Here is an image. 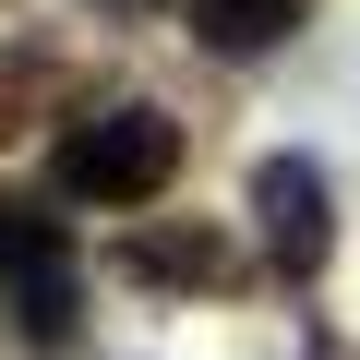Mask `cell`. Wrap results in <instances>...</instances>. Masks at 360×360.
<instances>
[{
	"label": "cell",
	"instance_id": "6",
	"mask_svg": "<svg viewBox=\"0 0 360 360\" xmlns=\"http://www.w3.org/2000/svg\"><path fill=\"white\" fill-rule=\"evenodd\" d=\"M49 264H60V217L25 205V193H0V288H13V276H49Z\"/></svg>",
	"mask_w": 360,
	"mask_h": 360
},
{
	"label": "cell",
	"instance_id": "1",
	"mask_svg": "<svg viewBox=\"0 0 360 360\" xmlns=\"http://www.w3.org/2000/svg\"><path fill=\"white\" fill-rule=\"evenodd\" d=\"M168 168H180L168 108H84L60 132V193L72 205H144V193H168Z\"/></svg>",
	"mask_w": 360,
	"mask_h": 360
},
{
	"label": "cell",
	"instance_id": "4",
	"mask_svg": "<svg viewBox=\"0 0 360 360\" xmlns=\"http://www.w3.org/2000/svg\"><path fill=\"white\" fill-rule=\"evenodd\" d=\"M0 336H13L25 360H72L84 348V288L49 264V276H13V312H0Z\"/></svg>",
	"mask_w": 360,
	"mask_h": 360
},
{
	"label": "cell",
	"instance_id": "5",
	"mask_svg": "<svg viewBox=\"0 0 360 360\" xmlns=\"http://www.w3.org/2000/svg\"><path fill=\"white\" fill-rule=\"evenodd\" d=\"M288 25H300V0H193V37L229 49V60H264Z\"/></svg>",
	"mask_w": 360,
	"mask_h": 360
},
{
	"label": "cell",
	"instance_id": "7",
	"mask_svg": "<svg viewBox=\"0 0 360 360\" xmlns=\"http://www.w3.org/2000/svg\"><path fill=\"white\" fill-rule=\"evenodd\" d=\"M49 96V60H25V49H0V132H25V108Z\"/></svg>",
	"mask_w": 360,
	"mask_h": 360
},
{
	"label": "cell",
	"instance_id": "2",
	"mask_svg": "<svg viewBox=\"0 0 360 360\" xmlns=\"http://www.w3.org/2000/svg\"><path fill=\"white\" fill-rule=\"evenodd\" d=\"M252 217H264V264L276 276H324V252H336V180L312 156H264L252 168Z\"/></svg>",
	"mask_w": 360,
	"mask_h": 360
},
{
	"label": "cell",
	"instance_id": "3",
	"mask_svg": "<svg viewBox=\"0 0 360 360\" xmlns=\"http://www.w3.org/2000/svg\"><path fill=\"white\" fill-rule=\"evenodd\" d=\"M120 276H144V288H229V240H217V217H144V229H120Z\"/></svg>",
	"mask_w": 360,
	"mask_h": 360
}]
</instances>
